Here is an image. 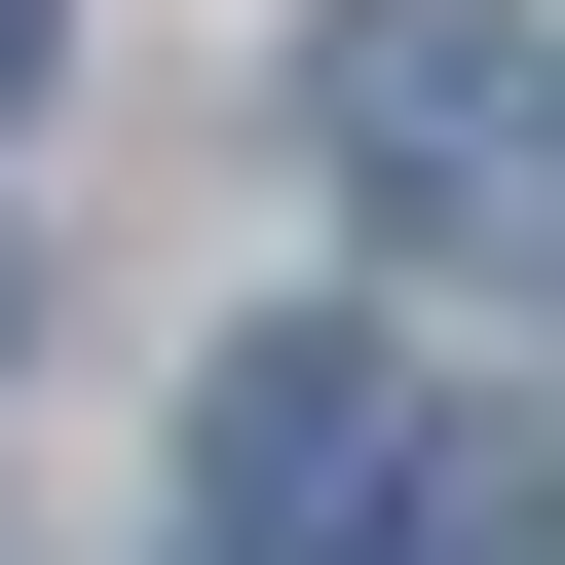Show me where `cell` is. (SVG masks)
<instances>
[{
	"instance_id": "2",
	"label": "cell",
	"mask_w": 565,
	"mask_h": 565,
	"mask_svg": "<svg viewBox=\"0 0 565 565\" xmlns=\"http://www.w3.org/2000/svg\"><path fill=\"white\" fill-rule=\"evenodd\" d=\"M189 490H226V565H340L377 527V340H226L189 377Z\"/></svg>"
},
{
	"instance_id": "3",
	"label": "cell",
	"mask_w": 565,
	"mask_h": 565,
	"mask_svg": "<svg viewBox=\"0 0 565 565\" xmlns=\"http://www.w3.org/2000/svg\"><path fill=\"white\" fill-rule=\"evenodd\" d=\"M0 76H39V0H0Z\"/></svg>"
},
{
	"instance_id": "1",
	"label": "cell",
	"mask_w": 565,
	"mask_h": 565,
	"mask_svg": "<svg viewBox=\"0 0 565 565\" xmlns=\"http://www.w3.org/2000/svg\"><path fill=\"white\" fill-rule=\"evenodd\" d=\"M302 114H340V189H377V226H452V264H527V226H565V39H490V0H340Z\"/></svg>"
}]
</instances>
